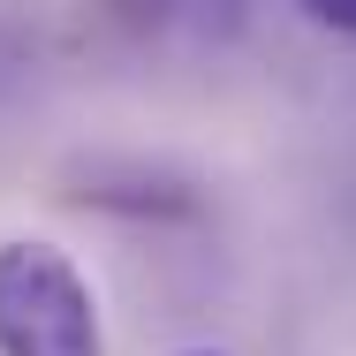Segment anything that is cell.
<instances>
[{"label":"cell","instance_id":"1","mask_svg":"<svg viewBox=\"0 0 356 356\" xmlns=\"http://www.w3.org/2000/svg\"><path fill=\"white\" fill-rule=\"evenodd\" d=\"M0 356H106L99 296L61 243H0Z\"/></svg>","mask_w":356,"mask_h":356},{"label":"cell","instance_id":"2","mask_svg":"<svg viewBox=\"0 0 356 356\" xmlns=\"http://www.w3.org/2000/svg\"><path fill=\"white\" fill-rule=\"evenodd\" d=\"M311 23H326V31H349L356 38V0H296Z\"/></svg>","mask_w":356,"mask_h":356},{"label":"cell","instance_id":"3","mask_svg":"<svg viewBox=\"0 0 356 356\" xmlns=\"http://www.w3.org/2000/svg\"><path fill=\"white\" fill-rule=\"evenodd\" d=\"M182 356H220V349H182Z\"/></svg>","mask_w":356,"mask_h":356}]
</instances>
